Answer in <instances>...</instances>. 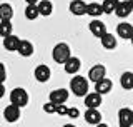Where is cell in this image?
I'll use <instances>...</instances> for the list:
<instances>
[{"label":"cell","instance_id":"cell-1","mask_svg":"<svg viewBox=\"0 0 133 127\" xmlns=\"http://www.w3.org/2000/svg\"><path fill=\"white\" fill-rule=\"evenodd\" d=\"M70 90L77 97H87L90 94L88 92V79L82 77V75H73V79L70 80Z\"/></svg>","mask_w":133,"mask_h":127},{"label":"cell","instance_id":"cell-2","mask_svg":"<svg viewBox=\"0 0 133 127\" xmlns=\"http://www.w3.org/2000/svg\"><path fill=\"white\" fill-rule=\"evenodd\" d=\"M52 57L57 63H65L68 62V59H72V52H70V45L65 44V42H60L57 44L52 50Z\"/></svg>","mask_w":133,"mask_h":127},{"label":"cell","instance_id":"cell-3","mask_svg":"<svg viewBox=\"0 0 133 127\" xmlns=\"http://www.w3.org/2000/svg\"><path fill=\"white\" fill-rule=\"evenodd\" d=\"M10 104H14L17 105V107H25V105L28 104V94H27V90L22 87H17L14 89V90L10 92Z\"/></svg>","mask_w":133,"mask_h":127},{"label":"cell","instance_id":"cell-4","mask_svg":"<svg viewBox=\"0 0 133 127\" xmlns=\"http://www.w3.org/2000/svg\"><path fill=\"white\" fill-rule=\"evenodd\" d=\"M88 79L91 80V82H95V84H98L100 80L107 79V69H105V65H102V63L93 65L88 70Z\"/></svg>","mask_w":133,"mask_h":127},{"label":"cell","instance_id":"cell-5","mask_svg":"<svg viewBox=\"0 0 133 127\" xmlns=\"http://www.w3.org/2000/svg\"><path fill=\"white\" fill-rule=\"evenodd\" d=\"M118 125L120 127H131L133 125V111L123 107L118 111Z\"/></svg>","mask_w":133,"mask_h":127},{"label":"cell","instance_id":"cell-6","mask_svg":"<svg viewBox=\"0 0 133 127\" xmlns=\"http://www.w3.org/2000/svg\"><path fill=\"white\" fill-rule=\"evenodd\" d=\"M48 99H50L52 104L62 105V104H65L66 100H68V92H66V89H55V90L50 92Z\"/></svg>","mask_w":133,"mask_h":127},{"label":"cell","instance_id":"cell-7","mask_svg":"<svg viewBox=\"0 0 133 127\" xmlns=\"http://www.w3.org/2000/svg\"><path fill=\"white\" fill-rule=\"evenodd\" d=\"M83 117H85V122L90 124V125L102 124V114H100L98 109H87L85 114H83Z\"/></svg>","mask_w":133,"mask_h":127},{"label":"cell","instance_id":"cell-8","mask_svg":"<svg viewBox=\"0 0 133 127\" xmlns=\"http://www.w3.org/2000/svg\"><path fill=\"white\" fill-rule=\"evenodd\" d=\"M33 75H35V79L38 80V82L45 84V82H48V79H50V75H52V72H50V69H48L47 65L40 63V65L35 67V70H33Z\"/></svg>","mask_w":133,"mask_h":127},{"label":"cell","instance_id":"cell-9","mask_svg":"<svg viewBox=\"0 0 133 127\" xmlns=\"http://www.w3.org/2000/svg\"><path fill=\"white\" fill-rule=\"evenodd\" d=\"M116 33H118L120 39L131 40L133 39V25L128 22H122L120 25H116Z\"/></svg>","mask_w":133,"mask_h":127},{"label":"cell","instance_id":"cell-10","mask_svg":"<svg viewBox=\"0 0 133 127\" xmlns=\"http://www.w3.org/2000/svg\"><path fill=\"white\" fill-rule=\"evenodd\" d=\"M3 117H5L7 122H17L20 119V107H17L14 104L7 105V107L3 109Z\"/></svg>","mask_w":133,"mask_h":127},{"label":"cell","instance_id":"cell-11","mask_svg":"<svg viewBox=\"0 0 133 127\" xmlns=\"http://www.w3.org/2000/svg\"><path fill=\"white\" fill-rule=\"evenodd\" d=\"M88 28H90V32L93 33L95 37H98V39H102L105 33H108L107 32V27H105V24L102 22V20H91L90 22V25H88Z\"/></svg>","mask_w":133,"mask_h":127},{"label":"cell","instance_id":"cell-12","mask_svg":"<svg viewBox=\"0 0 133 127\" xmlns=\"http://www.w3.org/2000/svg\"><path fill=\"white\" fill-rule=\"evenodd\" d=\"M87 8H88V3H85L83 0H72L70 2V12L77 17L87 15Z\"/></svg>","mask_w":133,"mask_h":127},{"label":"cell","instance_id":"cell-13","mask_svg":"<svg viewBox=\"0 0 133 127\" xmlns=\"http://www.w3.org/2000/svg\"><path fill=\"white\" fill-rule=\"evenodd\" d=\"M20 42H22V39H18L17 35H8L3 39V47H5L8 52H18V47H20Z\"/></svg>","mask_w":133,"mask_h":127},{"label":"cell","instance_id":"cell-14","mask_svg":"<svg viewBox=\"0 0 133 127\" xmlns=\"http://www.w3.org/2000/svg\"><path fill=\"white\" fill-rule=\"evenodd\" d=\"M85 105H87V109H98L102 105V95L98 92H90L85 97Z\"/></svg>","mask_w":133,"mask_h":127},{"label":"cell","instance_id":"cell-15","mask_svg":"<svg viewBox=\"0 0 133 127\" xmlns=\"http://www.w3.org/2000/svg\"><path fill=\"white\" fill-rule=\"evenodd\" d=\"M80 67H82V62H80V59L78 57H72V59H68V62L63 65V69L66 74H72V75H77V72L80 70Z\"/></svg>","mask_w":133,"mask_h":127},{"label":"cell","instance_id":"cell-16","mask_svg":"<svg viewBox=\"0 0 133 127\" xmlns=\"http://www.w3.org/2000/svg\"><path fill=\"white\" fill-rule=\"evenodd\" d=\"M111 89H113V82H111L110 79H103V80H100L98 84H95V92H98L100 95L110 94Z\"/></svg>","mask_w":133,"mask_h":127},{"label":"cell","instance_id":"cell-17","mask_svg":"<svg viewBox=\"0 0 133 127\" xmlns=\"http://www.w3.org/2000/svg\"><path fill=\"white\" fill-rule=\"evenodd\" d=\"M131 12H133V7H131V3L127 0V2H120V3H118V8H116L115 14L118 15L120 19H127V17L130 15Z\"/></svg>","mask_w":133,"mask_h":127},{"label":"cell","instance_id":"cell-18","mask_svg":"<svg viewBox=\"0 0 133 127\" xmlns=\"http://www.w3.org/2000/svg\"><path fill=\"white\" fill-rule=\"evenodd\" d=\"M105 12H103V7L102 3H97V2H91L88 3V8H87V15L93 17V20H97L100 15H103Z\"/></svg>","mask_w":133,"mask_h":127},{"label":"cell","instance_id":"cell-19","mask_svg":"<svg viewBox=\"0 0 133 127\" xmlns=\"http://www.w3.org/2000/svg\"><path fill=\"white\" fill-rule=\"evenodd\" d=\"M100 42H102V47L107 49V50H113L116 47V37L113 33H105V35L100 39Z\"/></svg>","mask_w":133,"mask_h":127},{"label":"cell","instance_id":"cell-20","mask_svg":"<svg viewBox=\"0 0 133 127\" xmlns=\"http://www.w3.org/2000/svg\"><path fill=\"white\" fill-rule=\"evenodd\" d=\"M120 85L125 90H131L133 89V72H123L120 77Z\"/></svg>","mask_w":133,"mask_h":127},{"label":"cell","instance_id":"cell-21","mask_svg":"<svg viewBox=\"0 0 133 127\" xmlns=\"http://www.w3.org/2000/svg\"><path fill=\"white\" fill-rule=\"evenodd\" d=\"M18 54L22 57H30L33 54V44L30 40H22L20 42V47H18Z\"/></svg>","mask_w":133,"mask_h":127},{"label":"cell","instance_id":"cell-22","mask_svg":"<svg viewBox=\"0 0 133 127\" xmlns=\"http://www.w3.org/2000/svg\"><path fill=\"white\" fill-rule=\"evenodd\" d=\"M14 17V7L10 3H2L0 5V20H12Z\"/></svg>","mask_w":133,"mask_h":127},{"label":"cell","instance_id":"cell-23","mask_svg":"<svg viewBox=\"0 0 133 127\" xmlns=\"http://www.w3.org/2000/svg\"><path fill=\"white\" fill-rule=\"evenodd\" d=\"M38 10H40V15L48 17V15H52V12H53V3L50 2V0H42L38 3Z\"/></svg>","mask_w":133,"mask_h":127},{"label":"cell","instance_id":"cell-24","mask_svg":"<svg viewBox=\"0 0 133 127\" xmlns=\"http://www.w3.org/2000/svg\"><path fill=\"white\" fill-rule=\"evenodd\" d=\"M118 3H120V0H103V3H102L103 12L105 14H115L116 8H118Z\"/></svg>","mask_w":133,"mask_h":127},{"label":"cell","instance_id":"cell-25","mask_svg":"<svg viewBox=\"0 0 133 127\" xmlns=\"http://www.w3.org/2000/svg\"><path fill=\"white\" fill-rule=\"evenodd\" d=\"M0 35L2 39L12 35V20H0Z\"/></svg>","mask_w":133,"mask_h":127},{"label":"cell","instance_id":"cell-26","mask_svg":"<svg viewBox=\"0 0 133 127\" xmlns=\"http://www.w3.org/2000/svg\"><path fill=\"white\" fill-rule=\"evenodd\" d=\"M38 15H40L38 5H27L25 7V17H27L28 20H35Z\"/></svg>","mask_w":133,"mask_h":127},{"label":"cell","instance_id":"cell-27","mask_svg":"<svg viewBox=\"0 0 133 127\" xmlns=\"http://www.w3.org/2000/svg\"><path fill=\"white\" fill-rule=\"evenodd\" d=\"M43 111L47 112V114H53V112H57V105L52 104V102L48 100L47 104H43Z\"/></svg>","mask_w":133,"mask_h":127},{"label":"cell","instance_id":"cell-28","mask_svg":"<svg viewBox=\"0 0 133 127\" xmlns=\"http://www.w3.org/2000/svg\"><path fill=\"white\" fill-rule=\"evenodd\" d=\"M68 111H70V109L66 107V105H63V104L57 105V114H58V116H68Z\"/></svg>","mask_w":133,"mask_h":127},{"label":"cell","instance_id":"cell-29","mask_svg":"<svg viewBox=\"0 0 133 127\" xmlns=\"http://www.w3.org/2000/svg\"><path fill=\"white\" fill-rule=\"evenodd\" d=\"M68 116L70 117H78V116H80V112H78L77 109H70V111H68Z\"/></svg>","mask_w":133,"mask_h":127},{"label":"cell","instance_id":"cell-30","mask_svg":"<svg viewBox=\"0 0 133 127\" xmlns=\"http://www.w3.org/2000/svg\"><path fill=\"white\" fill-rule=\"evenodd\" d=\"M0 67H2V82H5V79H7V72H5V65H3V63H0Z\"/></svg>","mask_w":133,"mask_h":127},{"label":"cell","instance_id":"cell-31","mask_svg":"<svg viewBox=\"0 0 133 127\" xmlns=\"http://www.w3.org/2000/svg\"><path fill=\"white\" fill-rule=\"evenodd\" d=\"M40 2H42V0H25V3H27V5H38Z\"/></svg>","mask_w":133,"mask_h":127},{"label":"cell","instance_id":"cell-32","mask_svg":"<svg viewBox=\"0 0 133 127\" xmlns=\"http://www.w3.org/2000/svg\"><path fill=\"white\" fill-rule=\"evenodd\" d=\"M95 127H108V124H103V122H102V124H98V125H95Z\"/></svg>","mask_w":133,"mask_h":127},{"label":"cell","instance_id":"cell-33","mask_svg":"<svg viewBox=\"0 0 133 127\" xmlns=\"http://www.w3.org/2000/svg\"><path fill=\"white\" fill-rule=\"evenodd\" d=\"M63 127H77V125H73V124H65Z\"/></svg>","mask_w":133,"mask_h":127},{"label":"cell","instance_id":"cell-34","mask_svg":"<svg viewBox=\"0 0 133 127\" xmlns=\"http://www.w3.org/2000/svg\"><path fill=\"white\" fill-rule=\"evenodd\" d=\"M128 2H130V3H131V7H133V0H128Z\"/></svg>","mask_w":133,"mask_h":127},{"label":"cell","instance_id":"cell-35","mask_svg":"<svg viewBox=\"0 0 133 127\" xmlns=\"http://www.w3.org/2000/svg\"><path fill=\"white\" fill-rule=\"evenodd\" d=\"M131 45H133V39H131Z\"/></svg>","mask_w":133,"mask_h":127},{"label":"cell","instance_id":"cell-36","mask_svg":"<svg viewBox=\"0 0 133 127\" xmlns=\"http://www.w3.org/2000/svg\"><path fill=\"white\" fill-rule=\"evenodd\" d=\"M118 127H120V125H118Z\"/></svg>","mask_w":133,"mask_h":127}]
</instances>
